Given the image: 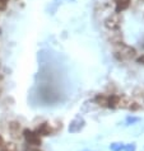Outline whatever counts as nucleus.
Wrapping results in <instances>:
<instances>
[{
  "instance_id": "nucleus-9",
  "label": "nucleus",
  "mask_w": 144,
  "mask_h": 151,
  "mask_svg": "<svg viewBox=\"0 0 144 151\" xmlns=\"http://www.w3.org/2000/svg\"><path fill=\"white\" fill-rule=\"evenodd\" d=\"M3 146H4V140H3V137L0 136V149H1Z\"/></svg>"
},
{
  "instance_id": "nucleus-4",
  "label": "nucleus",
  "mask_w": 144,
  "mask_h": 151,
  "mask_svg": "<svg viewBox=\"0 0 144 151\" xmlns=\"http://www.w3.org/2000/svg\"><path fill=\"white\" fill-rule=\"evenodd\" d=\"M36 133H37L39 136H40V135H41V136H47V135H50V133H51V127H50L49 123H42V124H40L39 127H37Z\"/></svg>"
},
{
  "instance_id": "nucleus-1",
  "label": "nucleus",
  "mask_w": 144,
  "mask_h": 151,
  "mask_svg": "<svg viewBox=\"0 0 144 151\" xmlns=\"http://www.w3.org/2000/svg\"><path fill=\"white\" fill-rule=\"evenodd\" d=\"M115 55L119 56V58H121V60H128V58H131L135 56V50L121 43L120 47L115 51Z\"/></svg>"
},
{
  "instance_id": "nucleus-7",
  "label": "nucleus",
  "mask_w": 144,
  "mask_h": 151,
  "mask_svg": "<svg viewBox=\"0 0 144 151\" xmlns=\"http://www.w3.org/2000/svg\"><path fill=\"white\" fill-rule=\"evenodd\" d=\"M7 1H8V0H0V10L5 9V6H7Z\"/></svg>"
},
{
  "instance_id": "nucleus-8",
  "label": "nucleus",
  "mask_w": 144,
  "mask_h": 151,
  "mask_svg": "<svg viewBox=\"0 0 144 151\" xmlns=\"http://www.w3.org/2000/svg\"><path fill=\"white\" fill-rule=\"evenodd\" d=\"M138 62H139V64H143V65H144V55L138 58Z\"/></svg>"
},
{
  "instance_id": "nucleus-3",
  "label": "nucleus",
  "mask_w": 144,
  "mask_h": 151,
  "mask_svg": "<svg viewBox=\"0 0 144 151\" xmlns=\"http://www.w3.org/2000/svg\"><path fill=\"white\" fill-rule=\"evenodd\" d=\"M120 15L119 14H113L111 17H108L107 19H106V27L110 28V29H116L119 28V26H120Z\"/></svg>"
},
{
  "instance_id": "nucleus-2",
  "label": "nucleus",
  "mask_w": 144,
  "mask_h": 151,
  "mask_svg": "<svg viewBox=\"0 0 144 151\" xmlns=\"http://www.w3.org/2000/svg\"><path fill=\"white\" fill-rule=\"evenodd\" d=\"M23 135H24V138H26L27 144L32 145V146H40L41 145V138L36 132L29 131V129H24Z\"/></svg>"
},
{
  "instance_id": "nucleus-6",
  "label": "nucleus",
  "mask_w": 144,
  "mask_h": 151,
  "mask_svg": "<svg viewBox=\"0 0 144 151\" xmlns=\"http://www.w3.org/2000/svg\"><path fill=\"white\" fill-rule=\"evenodd\" d=\"M4 151H17V150H15V147H14V145H13V144H9L8 146H5Z\"/></svg>"
},
{
  "instance_id": "nucleus-5",
  "label": "nucleus",
  "mask_w": 144,
  "mask_h": 151,
  "mask_svg": "<svg viewBox=\"0 0 144 151\" xmlns=\"http://www.w3.org/2000/svg\"><path fill=\"white\" fill-rule=\"evenodd\" d=\"M131 0H115V5H116V14L120 12L128 9L130 5Z\"/></svg>"
}]
</instances>
